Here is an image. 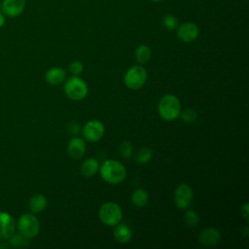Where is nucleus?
Masks as SVG:
<instances>
[{
	"instance_id": "f257e3e1",
	"label": "nucleus",
	"mask_w": 249,
	"mask_h": 249,
	"mask_svg": "<svg viewBox=\"0 0 249 249\" xmlns=\"http://www.w3.org/2000/svg\"><path fill=\"white\" fill-rule=\"evenodd\" d=\"M99 171L102 179L112 185L122 183L126 176V169L124 165L116 160H107L101 166Z\"/></svg>"
},
{
	"instance_id": "f03ea898",
	"label": "nucleus",
	"mask_w": 249,
	"mask_h": 249,
	"mask_svg": "<svg viewBox=\"0 0 249 249\" xmlns=\"http://www.w3.org/2000/svg\"><path fill=\"white\" fill-rule=\"evenodd\" d=\"M158 111L161 119L167 122L176 120L181 112V103L173 94L163 95L158 104Z\"/></svg>"
},
{
	"instance_id": "7ed1b4c3",
	"label": "nucleus",
	"mask_w": 249,
	"mask_h": 249,
	"mask_svg": "<svg viewBox=\"0 0 249 249\" xmlns=\"http://www.w3.org/2000/svg\"><path fill=\"white\" fill-rule=\"evenodd\" d=\"M99 220L106 226H116L123 218V210L121 206L114 202L108 201L101 205L98 211Z\"/></svg>"
},
{
	"instance_id": "20e7f679",
	"label": "nucleus",
	"mask_w": 249,
	"mask_h": 249,
	"mask_svg": "<svg viewBox=\"0 0 249 249\" xmlns=\"http://www.w3.org/2000/svg\"><path fill=\"white\" fill-rule=\"evenodd\" d=\"M89 89L87 83L79 78V76L70 77L64 85V92L68 98L74 101L84 99L88 94Z\"/></svg>"
},
{
	"instance_id": "39448f33",
	"label": "nucleus",
	"mask_w": 249,
	"mask_h": 249,
	"mask_svg": "<svg viewBox=\"0 0 249 249\" xmlns=\"http://www.w3.org/2000/svg\"><path fill=\"white\" fill-rule=\"evenodd\" d=\"M16 228L22 235L32 238L39 233L41 225L35 215L32 213H24L18 218Z\"/></svg>"
},
{
	"instance_id": "423d86ee",
	"label": "nucleus",
	"mask_w": 249,
	"mask_h": 249,
	"mask_svg": "<svg viewBox=\"0 0 249 249\" xmlns=\"http://www.w3.org/2000/svg\"><path fill=\"white\" fill-rule=\"evenodd\" d=\"M147 81V71L141 65H133L124 74V85L130 89H141Z\"/></svg>"
},
{
	"instance_id": "0eeeda50",
	"label": "nucleus",
	"mask_w": 249,
	"mask_h": 249,
	"mask_svg": "<svg viewBox=\"0 0 249 249\" xmlns=\"http://www.w3.org/2000/svg\"><path fill=\"white\" fill-rule=\"evenodd\" d=\"M105 132L104 124L98 120H90L82 128V134L84 138L89 142L99 141Z\"/></svg>"
},
{
	"instance_id": "6e6552de",
	"label": "nucleus",
	"mask_w": 249,
	"mask_h": 249,
	"mask_svg": "<svg viewBox=\"0 0 249 249\" xmlns=\"http://www.w3.org/2000/svg\"><path fill=\"white\" fill-rule=\"evenodd\" d=\"M193 200V190L187 184H180L174 191V202L180 209H187Z\"/></svg>"
},
{
	"instance_id": "1a4fd4ad",
	"label": "nucleus",
	"mask_w": 249,
	"mask_h": 249,
	"mask_svg": "<svg viewBox=\"0 0 249 249\" xmlns=\"http://www.w3.org/2000/svg\"><path fill=\"white\" fill-rule=\"evenodd\" d=\"M16 232V222L13 216L0 211V239L8 240Z\"/></svg>"
},
{
	"instance_id": "9d476101",
	"label": "nucleus",
	"mask_w": 249,
	"mask_h": 249,
	"mask_svg": "<svg viewBox=\"0 0 249 249\" xmlns=\"http://www.w3.org/2000/svg\"><path fill=\"white\" fill-rule=\"evenodd\" d=\"M0 6L3 15L10 18H16L23 12L25 0H4Z\"/></svg>"
},
{
	"instance_id": "9b49d317",
	"label": "nucleus",
	"mask_w": 249,
	"mask_h": 249,
	"mask_svg": "<svg viewBox=\"0 0 249 249\" xmlns=\"http://www.w3.org/2000/svg\"><path fill=\"white\" fill-rule=\"evenodd\" d=\"M198 33V27L193 22L182 23L177 29V37L185 43H190L196 40Z\"/></svg>"
},
{
	"instance_id": "f8f14e48",
	"label": "nucleus",
	"mask_w": 249,
	"mask_h": 249,
	"mask_svg": "<svg viewBox=\"0 0 249 249\" xmlns=\"http://www.w3.org/2000/svg\"><path fill=\"white\" fill-rule=\"evenodd\" d=\"M86 142L83 138L75 136L69 140L67 144V154L70 158L78 160L86 153Z\"/></svg>"
},
{
	"instance_id": "ddd939ff",
	"label": "nucleus",
	"mask_w": 249,
	"mask_h": 249,
	"mask_svg": "<svg viewBox=\"0 0 249 249\" xmlns=\"http://www.w3.org/2000/svg\"><path fill=\"white\" fill-rule=\"evenodd\" d=\"M221 233L215 228H206L200 231L198 235V241L205 246H213L220 242Z\"/></svg>"
},
{
	"instance_id": "4468645a",
	"label": "nucleus",
	"mask_w": 249,
	"mask_h": 249,
	"mask_svg": "<svg viewBox=\"0 0 249 249\" xmlns=\"http://www.w3.org/2000/svg\"><path fill=\"white\" fill-rule=\"evenodd\" d=\"M66 77V72L62 67L54 66L50 68L46 74H45V79L47 83H49L52 86H57L61 84Z\"/></svg>"
},
{
	"instance_id": "2eb2a0df",
	"label": "nucleus",
	"mask_w": 249,
	"mask_h": 249,
	"mask_svg": "<svg viewBox=\"0 0 249 249\" xmlns=\"http://www.w3.org/2000/svg\"><path fill=\"white\" fill-rule=\"evenodd\" d=\"M114 238L119 243H127L132 238V230L125 224H117L114 231Z\"/></svg>"
},
{
	"instance_id": "dca6fc26",
	"label": "nucleus",
	"mask_w": 249,
	"mask_h": 249,
	"mask_svg": "<svg viewBox=\"0 0 249 249\" xmlns=\"http://www.w3.org/2000/svg\"><path fill=\"white\" fill-rule=\"evenodd\" d=\"M48 201L44 195L35 194L33 195L28 202V207L32 213H40L47 207Z\"/></svg>"
},
{
	"instance_id": "f3484780",
	"label": "nucleus",
	"mask_w": 249,
	"mask_h": 249,
	"mask_svg": "<svg viewBox=\"0 0 249 249\" xmlns=\"http://www.w3.org/2000/svg\"><path fill=\"white\" fill-rule=\"evenodd\" d=\"M99 170V162L94 158H89L81 165V173L85 177H91Z\"/></svg>"
},
{
	"instance_id": "a211bd4d",
	"label": "nucleus",
	"mask_w": 249,
	"mask_h": 249,
	"mask_svg": "<svg viewBox=\"0 0 249 249\" xmlns=\"http://www.w3.org/2000/svg\"><path fill=\"white\" fill-rule=\"evenodd\" d=\"M148 201L149 195L145 190L141 188L136 189L131 195V202L136 207H144L145 205H147Z\"/></svg>"
},
{
	"instance_id": "6ab92c4d",
	"label": "nucleus",
	"mask_w": 249,
	"mask_h": 249,
	"mask_svg": "<svg viewBox=\"0 0 249 249\" xmlns=\"http://www.w3.org/2000/svg\"><path fill=\"white\" fill-rule=\"evenodd\" d=\"M151 54H152L151 49L147 45H144V44L138 46L134 53L136 61L140 64H144V63L148 62L151 57Z\"/></svg>"
},
{
	"instance_id": "aec40b11",
	"label": "nucleus",
	"mask_w": 249,
	"mask_h": 249,
	"mask_svg": "<svg viewBox=\"0 0 249 249\" xmlns=\"http://www.w3.org/2000/svg\"><path fill=\"white\" fill-rule=\"evenodd\" d=\"M153 158V151L149 147H142L135 155V160L138 164H146Z\"/></svg>"
},
{
	"instance_id": "412c9836",
	"label": "nucleus",
	"mask_w": 249,
	"mask_h": 249,
	"mask_svg": "<svg viewBox=\"0 0 249 249\" xmlns=\"http://www.w3.org/2000/svg\"><path fill=\"white\" fill-rule=\"evenodd\" d=\"M8 243L10 244V246L13 247H24L27 246L29 243V238L22 235L21 233L18 232V233H14L9 239H8Z\"/></svg>"
},
{
	"instance_id": "4be33fe9",
	"label": "nucleus",
	"mask_w": 249,
	"mask_h": 249,
	"mask_svg": "<svg viewBox=\"0 0 249 249\" xmlns=\"http://www.w3.org/2000/svg\"><path fill=\"white\" fill-rule=\"evenodd\" d=\"M184 222L190 228H195L199 223V216L192 209H188L184 213Z\"/></svg>"
},
{
	"instance_id": "5701e85b",
	"label": "nucleus",
	"mask_w": 249,
	"mask_h": 249,
	"mask_svg": "<svg viewBox=\"0 0 249 249\" xmlns=\"http://www.w3.org/2000/svg\"><path fill=\"white\" fill-rule=\"evenodd\" d=\"M182 119V121L185 124H193L196 120V112L195 110H193L192 108H186L183 112H180L179 115Z\"/></svg>"
},
{
	"instance_id": "b1692460",
	"label": "nucleus",
	"mask_w": 249,
	"mask_h": 249,
	"mask_svg": "<svg viewBox=\"0 0 249 249\" xmlns=\"http://www.w3.org/2000/svg\"><path fill=\"white\" fill-rule=\"evenodd\" d=\"M119 152L123 158H124V159L130 158L132 155V152H133L132 145L128 141H123L119 145Z\"/></svg>"
},
{
	"instance_id": "393cba45",
	"label": "nucleus",
	"mask_w": 249,
	"mask_h": 249,
	"mask_svg": "<svg viewBox=\"0 0 249 249\" xmlns=\"http://www.w3.org/2000/svg\"><path fill=\"white\" fill-rule=\"evenodd\" d=\"M162 24L164 25V27L168 30H173L178 26V20L177 18L171 14L166 15L163 18H162Z\"/></svg>"
},
{
	"instance_id": "a878e982",
	"label": "nucleus",
	"mask_w": 249,
	"mask_h": 249,
	"mask_svg": "<svg viewBox=\"0 0 249 249\" xmlns=\"http://www.w3.org/2000/svg\"><path fill=\"white\" fill-rule=\"evenodd\" d=\"M69 70L74 76H79L83 70H84V65L81 61L79 60H74L70 63L69 65Z\"/></svg>"
},
{
	"instance_id": "bb28decb",
	"label": "nucleus",
	"mask_w": 249,
	"mask_h": 249,
	"mask_svg": "<svg viewBox=\"0 0 249 249\" xmlns=\"http://www.w3.org/2000/svg\"><path fill=\"white\" fill-rule=\"evenodd\" d=\"M68 131H69V133L74 134V135L78 134L79 131H80V125H79V124H77V123L70 124L68 125Z\"/></svg>"
},
{
	"instance_id": "cd10ccee",
	"label": "nucleus",
	"mask_w": 249,
	"mask_h": 249,
	"mask_svg": "<svg viewBox=\"0 0 249 249\" xmlns=\"http://www.w3.org/2000/svg\"><path fill=\"white\" fill-rule=\"evenodd\" d=\"M240 214L241 216L247 221L248 220V216H249V205L247 202H245L241 208H240Z\"/></svg>"
},
{
	"instance_id": "c85d7f7f",
	"label": "nucleus",
	"mask_w": 249,
	"mask_h": 249,
	"mask_svg": "<svg viewBox=\"0 0 249 249\" xmlns=\"http://www.w3.org/2000/svg\"><path fill=\"white\" fill-rule=\"evenodd\" d=\"M4 23H5V17L3 13H0V28L4 25Z\"/></svg>"
},
{
	"instance_id": "c756f323",
	"label": "nucleus",
	"mask_w": 249,
	"mask_h": 249,
	"mask_svg": "<svg viewBox=\"0 0 249 249\" xmlns=\"http://www.w3.org/2000/svg\"><path fill=\"white\" fill-rule=\"evenodd\" d=\"M151 1H154V2H160V1H161V0H151Z\"/></svg>"
},
{
	"instance_id": "7c9ffc66",
	"label": "nucleus",
	"mask_w": 249,
	"mask_h": 249,
	"mask_svg": "<svg viewBox=\"0 0 249 249\" xmlns=\"http://www.w3.org/2000/svg\"><path fill=\"white\" fill-rule=\"evenodd\" d=\"M0 5H1V4H0Z\"/></svg>"
}]
</instances>
